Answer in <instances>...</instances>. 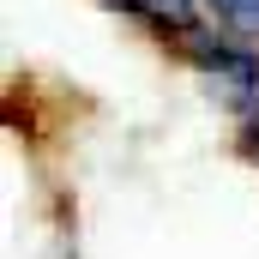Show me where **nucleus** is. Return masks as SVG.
Listing matches in <instances>:
<instances>
[{
    "label": "nucleus",
    "mask_w": 259,
    "mask_h": 259,
    "mask_svg": "<svg viewBox=\"0 0 259 259\" xmlns=\"http://www.w3.org/2000/svg\"><path fill=\"white\" fill-rule=\"evenodd\" d=\"M97 6H109V12H127L133 24H145L163 49H175V55H187L199 36L211 30L205 24V12H199V0H97Z\"/></svg>",
    "instance_id": "1"
},
{
    "label": "nucleus",
    "mask_w": 259,
    "mask_h": 259,
    "mask_svg": "<svg viewBox=\"0 0 259 259\" xmlns=\"http://www.w3.org/2000/svg\"><path fill=\"white\" fill-rule=\"evenodd\" d=\"M229 30H241V36H259V0H205Z\"/></svg>",
    "instance_id": "2"
},
{
    "label": "nucleus",
    "mask_w": 259,
    "mask_h": 259,
    "mask_svg": "<svg viewBox=\"0 0 259 259\" xmlns=\"http://www.w3.org/2000/svg\"><path fill=\"white\" fill-rule=\"evenodd\" d=\"M253 121H259V115H253Z\"/></svg>",
    "instance_id": "3"
}]
</instances>
